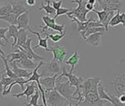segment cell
Listing matches in <instances>:
<instances>
[{
  "instance_id": "1",
  "label": "cell",
  "mask_w": 125,
  "mask_h": 106,
  "mask_svg": "<svg viewBox=\"0 0 125 106\" xmlns=\"http://www.w3.org/2000/svg\"><path fill=\"white\" fill-rule=\"evenodd\" d=\"M46 99L48 105L51 106H61V105H71L70 102L66 99L64 96H62L58 91L54 88L50 91H46Z\"/></svg>"
},
{
  "instance_id": "2",
  "label": "cell",
  "mask_w": 125,
  "mask_h": 106,
  "mask_svg": "<svg viewBox=\"0 0 125 106\" xmlns=\"http://www.w3.org/2000/svg\"><path fill=\"white\" fill-rule=\"evenodd\" d=\"M55 88L62 96L67 99L70 102L71 105H72V102L74 101V94L76 88L72 85L69 80L66 82H60V80H56Z\"/></svg>"
},
{
  "instance_id": "3",
  "label": "cell",
  "mask_w": 125,
  "mask_h": 106,
  "mask_svg": "<svg viewBox=\"0 0 125 106\" xmlns=\"http://www.w3.org/2000/svg\"><path fill=\"white\" fill-rule=\"evenodd\" d=\"M72 3H76L77 5V8L72 10V11L68 13L66 15H73L80 21H86L88 20L87 14L90 12L85 8L87 0H72Z\"/></svg>"
},
{
  "instance_id": "4",
  "label": "cell",
  "mask_w": 125,
  "mask_h": 106,
  "mask_svg": "<svg viewBox=\"0 0 125 106\" xmlns=\"http://www.w3.org/2000/svg\"><path fill=\"white\" fill-rule=\"evenodd\" d=\"M43 64H44V62H43V61H41L39 62V64H38V65L37 66V67H36L35 69L32 70V76H31L29 79H27V80H25V84H27V83H30V82H32V81H34V82L35 81V82L37 83V85H38V89L40 90L41 94V98H42L43 104V105L46 106V105H47V102H46V99L45 90H44V88H43V86L41 85V83H40V78H41L42 76H43L44 74H38V69L41 68V66Z\"/></svg>"
},
{
  "instance_id": "5",
  "label": "cell",
  "mask_w": 125,
  "mask_h": 106,
  "mask_svg": "<svg viewBox=\"0 0 125 106\" xmlns=\"http://www.w3.org/2000/svg\"><path fill=\"white\" fill-rule=\"evenodd\" d=\"M42 21L45 24V26H39V27L42 30V34L48 30H55L62 33L66 30L64 24H57L55 22V19L54 18H51L49 15L43 16Z\"/></svg>"
},
{
  "instance_id": "6",
  "label": "cell",
  "mask_w": 125,
  "mask_h": 106,
  "mask_svg": "<svg viewBox=\"0 0 125 106\" xmlns=\"http://www.w3.org/2000/svg\"><path fill=\"white\" fill-rule=\"evenodd\" d=\"M101 80L102 79L99 77H88L86 80H85L80 87V90L83 96L88 91L91 90H98V85Z\"/></svg>"
},
{
  "instance_id": "7",
  "label": "cell",
  "mask_w": 125,
  "mask_h": 106,
  "mask_svg": "<svg viewBox=\"0 0 125 106\" xmlns=\"http://www.w3.org/2000/svg\"><path fill=\"white\" fill-rule=\"evenodd\" d=\"M49 52H52L53 54V59L57 60L60 61V63L62 65V63L64 61V59L66 58L67 55V50L66 48L60 46H54L49 48Z\"/></svg>"
},
{
  "instance_id": "8",
  "label": "cell",
  "mask_w": 125,
  "mask_h": 106,
  "mask_svg": "<svg viewBox=\"0 0 125 106\" xmlns=\"http://www.w3.org/2000/svg\"><path fill=\"white\" fill-rule=\"evenodd\" d=\"M32 38H28L26 43L22 46L21 47L25 50L26 53H27V55L29 58L33 60L35 62H38V61H43V57L42 56H40L38 55V54L34 52V49L31 47V43H32Z\"/></svg>"
},
{
  "instance_id": "9",
  "label": "cell",
  "mask_w": 125,
  "mask_h": 106,
  "mask_svg": "<svg viewBox=\"0 0 125 106\" xmlns=\"http://www.w3.org/2000/svg\"><path fill=\"white\" fill-rule=\"evenodd\" d=\"M98 94H99V98L101 99H104V100H107L108 102H110L111 103V105H118L119 103L118 102V101L117 100V98L114 96H110L106 91H105V89H104V87L102 84V80H101L99 83V85H98Z\"/></svg>"
},
{
  "instance_id": "10",
  "label": "cell",
  "mask_w": 125,
  "mask_h": 106,
  "mask_svg": "<svg viewBox=\"0 0 125 106\" xmlns=\"http://www.w3.org/2000/svg\"><path fill=\"white\" fill-rule=\"evenodd\" d=\"M10 65L12 67V70L13 71V72L20 77H24L25 79H29L32 74V71H30L29 69H24L21 67H19L18 66V64H16V61H12L9 63Z\"/></svg>"
},
{
  "instance_id": "11",
  "label": "cell",
  "mask_w": 125,
  "mask_h": 106,
  "mask_svg": "<svg viewBox=\"0 0 125 106\" xmlns=\"http://www.w3.org/2000/svg\"><path fill=\"white\" fill-rule=\"evenodd\" d=\"M58 74H56L52 76H48L46 77L40 78V83L43 88L46 91H50L55 88L56 85V80L58 77Z\"/></svg>"
},
{
  "instance_id": "12",
  "label": "cell",
  "mask_w": 125,
  "mask_h": 106,
  "mask_svg": "<svg viewBox=\"0 0 125 106\" xmlns=\"http://www.w3.org/2000/svg\"><path fill=\"white\" fill-rule=\"evenodd\" d=\"M68 18L72 20V23H75L77 24V32L78 33L79 32H83L85 31V30H87L88 28V24L90 21H96L93 18V16H91V18L89 19H88L86 21H80L77 17H75L73 15H67Z\"/></svg>"
},
{
  "instance_id": "13",
  "label": "cell",
  "mask_w": 125,
  "mask_h": 106,
  "mask_svg": "<svg viewBox=\"0 0 125 106\" xmlns=\"http://www.w3.org/2000/svg\"><path fill=\"white\" fill-rule=\"evenodd\" d=\"M27 30H28L32 35L37 36V38H38V43L37 45H35L34 47H32V49L35 50V49H36L38 48V47H42V48H43L46 51L49 52V49L48 48V41H48V38H49V36L46 35L45 38H41V33H40V32H35V31H33L32 29L30 27V26H28Z\"/></svg>"
},
{
  "instance_id": "14",
  "label": "cell",
  "mask_w": 125,
  "mask_h": 106,
  "mask_svg": "<svg viewBox=\"0 0 125 106\" xmlns=\"http://www.w3.org/2000/svg\"><path fill=\"white\" fill-rule=\"evenodd\" d=\"M47 66V76H52L59 74L62 69V64L57 60L52 59L51 61L46 64Z\"/></svg>"
},
{
  "instance_id": "15",
  "label": "cell",
  "mask_w": 125,
  "mask_h": 106,
  "mask_svg": "<svg viewBox=\"0 0 125 106\" xmlns=\"http://www.w3.org/2000/svg\"><path fill=\"white\" fill-rule=\"evenodd\" d=\"M37 88H38V85H35V83H34V81H32V83L30 85H29V84L27 85V86L23 92L19 93V94H11V96L13 97H16V98H19L21 96H25L27 97V100H29V98L32 94H35Z\"/></svg>"
},
{
  "instance_id": "16",
  "label": "cell",
  "mask_w": 125,
  "mask_h": 106,
  "mask_svg": "<svg viewBox=\"0 0 125 106\" xmlns=\"http://www.w3.org/2000/svg\"><path fill=\"white\" fill-rule=\"evenodd\" d=\"M16 64H18V66L19 67L24 68V69H27L29 70H33L35 69L37 66L38 64H37V62L34 61L33 60L29 58L28 57H24L22 58L19 60L16 61Z\"/></svg>"
},
{
  "instance_id": "17",
  "label": "cell",
  "mask_w": 125,
  "mask_h": 106,
  "mask_svg": "<svg viewBox=\"0 0 125 106\" xmlns=\"http://www.w3.org/2000/svg\"><path fill=\"white\" fill-rule=\"evenodd\" d=\"M104 35V33L102 32H95L93 33L91 35H90L88 37H87V38L85 40V42L91 46L98 47L100 45L101 43V39L102 37Z\"/></svg>"
},
{
  "instance_id": "18",
  "label": "cell",
  "mask_w": 125,
  "mask_h": 106,
  "mask_svg": "<svg viewBox=\"0 0 125 106\" xmlns=\"http://www.w3.org/2000/svg\"><path fill=\"white\" fill-rule=\"evenodd\" d=\"M30 23V12L29 11L18 16L17 27L19 29H27Z\"/></svg>"
},
{
  "instance_id": "19",
  "label": "cell",
  "mask_w": 125,
  "mask_h": 106,
  "mask_svg": "<svg viewBox=\"0 0 125 106\" xmlns=\"http://www.w3.org/2000/svg\"><path fill=\"white\" fill-rule=\"evenodd\" d=\"M13 13L16 16H19L21 14L25 13L28 10L24 6V2L23 1H18V2H11Z\"/></svg>"
},
{
  "instance_id": "20",
  "label": "cell",
  "mask_w": 125,
  "mask_h": 106,
  "mask_svg": "<svg viewBox=\"0 0 125 106\" xmlns=\"http://www.w3.org/2000/svg\"><path fill=\"white\" fill-rule=\"evenodd\" d=\"M19 29L18 28L17 25H14V24H10L9 27H8V33L7 35V38L8 39V38H13V42L11 45V47H12V50L14 49V47L17 43V37H18V33H19Z\"/></svg>"
},
{
  "instance_id": "21",
  "label": "cell",
  "mask_w": 125,
  "mask_h": 106,
  "mask_svg": "<svg viewBox=\"0 0 125 106\" xmlns=\"http://www.w3.org/2000/svg\"><path fill=\"white\" fill-rule=\"evenodd\" d=\"M4 73V72H3ZM1 75V80H0V91L2 93L5 91L7 90V88H8V86L15 81L16 79L11 78L10 77H8L6 73L3 74Z\"/></svg>"
},
{
  "instance_id": "22",
  "label": "cell",
  "mask_w": 125,
  "mask_h": 106,
  "mask_svg": "<svg viewBox=\"0 0 125 106\" xmlns=\"http://www.w3.org/2000/svg\"><path fill=\"white\" fill-rule=\"evenodd\" d=\"M25 80H26V79H25V78L19 77L17 79H16V80H15V81H14V82H13V83H12L8 86V88H7V90H6L5 91H4V92H2V96H6V95H8V94H9L10 93V91H11V90H12L13 87L15 85H19L21 87V89L24 91V90L25 89V88H24Z\"/></svg>"
},
{
  "instance_id": "23",
  "label": "cell",
  "mask_w": 125,
  "mask_h": 106,
  "mask_svg": "<svg viewBox=\"0 0 125 106\" xmlns=\"http://www.w3.org/2000/svg\"><path fill=\"white\" fill-rule=\"evenodd\" d=\"M80 60V55H79V53L77 52H74L73 53V55L69 58V59L66 61V64L71 66L70 72H73L75 66L78 64Z\"/></svg>"
},
{
  "instance_id": "24",
  "label": "cell",
  "mask_w": 125,
  "mask_h": 106,
  "mask_svg": "<svg viewBox=\"0 0 125 106\" xmlns=\"http://www.w3.org/2000/svg\"><path fill=\"white\" fill-rule=\"evenodd\" d=\"M26 30L27 29H19V33H18V37H17V43L15 46H22L26 43V42L28 39Z\"/></svg>"
},
{
  "instance_id": "25",
  "label": "cell",
  "mask_w": 125,
  "mask_h": 106,
  "mask_svg": "<svg viewBox=\"0 0 125 106\" xmlns=\"http://www.w3.org/2000/svg\"><path fill=\"white\" fill-rule=\"evenodd\" d=\"M46 2V5H43V2H41V7L40 8H38V11H41L42 10L45 11V12L46 13L47 15H53L56 13V10L52 7V5H51V0H45Z\"/></svg>"
},
{
  "instance_id": "26",
  "label": "cell",
  "mask_w": 125,
  "mask_h": 106,
  "mask_svg": "<svg viewBox=\"0 0 125 106\" xmlns=\"http://www.w3.org/2000/svg\"><path fill=\"white\" fill-rule=\"evenodd\" d=\"M0 58H1L2 59V61H4V64H5V73H6V74L8 76V77H11V78H13V79H17L19 77L13 72V71L12 70V69H10V64H9V62H8V59L7 58H5V57L4 56V55H2V54H0Z\"/></svg>"
},
{
  "instance_id": "27",
  "label": "cell",
  "mask_w": 125,
  "mask_h": 106,
  "mask_svg": "<svg viewBox=\"0 0 125 106\" xmlns=\"http://www.w3.org/2000/svg\"><path fill=\"white\" fill-rule=\"evenodd\" d=\"M40 94H41V91H40V90L38 89V87L36 88V91H35V94L31 96V98H30V100H29V102L28 103L24 102V105H27V106H30V105L37 106V105H38V99L40 98Z\"/></svg>"
},
{
  "instance_id": "28",
  "label": "cell",
  "mask_w": 125,
  "mask_h": 106,
  "mask_svg": "<svg viewBox=\"0 0 125 106\" xmlns=\"http://www.w3.org/2000/svg\"><path fill=\"white\" fill-rule=\"evenodd\" d=\"M17 19H18V16H16L13 13H10L5 16H0V20L5 21L8 23L14 25H17Z\"/></svg>"
},
{
  "instance_id": "29",
  "label": "cell",
  "mask_w": 125,
  "mask_h": 106,
  "mask_svg": "<svg viewBox=\"0 0 125 106\" xmlns=\"http://www.w3.org/2000/svg\"><path fill=\"white\" fill-rule=\"evenodd\" d=\"M93 11L95 12L97 14L98 19H99L98 21H100L104 25V23H105V21H106V20H107V17H108V16H109V14H110V11H104V10H102L101 11H99L96 10L95 8L94 9Z\"/></svg>"
},
{
  "instance_id": "30",
  "label": "cell",
  "mask_w": 125,
  "mask_h": 106,
  "mask_svg": "<svg viewBox=\"0 0 125 106\" xmlns=\"http://www.w3.org/2000/svg\"><path fill=\"white\" fill-rule=\"evenodd\" d=\"M43 34H44V35H48L49 38L52 40V42L57 43V42L60 41L62 38H63V37L66 35V30H65L63 31V32H62V33L60 32L59 34H51V33H49V32H45L43 33Z\"/></svg>"
},
{
  "instance_id": "31",
  "label": "cell",
  "mask_w": 125,
  "mask_h": 106,
  "mask_svg": "<svg viewBox=\"0 0 125 106\" xmlns=\"http://www.w3.org/2000/svg\"><path fill=\"white\" fill-rule=\"evenodd\" d=\"M113 86H114L115 91V96H118V95L121 94V93H125V83L115 80L113 82Z\"/></svg>"
},
{
  "instance_id": "32",
  "label": "cell",
  "mask_w": 125,
  "mask_h": 106,
  "mask_svg": "<svg viewBox=\"0 0 125 106\" xmlns=\"http://www.w3.org/2000/svg\"><path fill=\"white\" fill-rule=\"evenodd\" d=\"M10 13H13V8H12L11 2L7 3V4L0 7V16H5V15L9 14Z\"/></svg>"
},
{
  "instance_id": "33",
  "label": "cell",
  "mask_w": 125,
  "mask_h": 106,
  "mask_svg": "<svg viewBox=\"0 0 125 106\" xmlns=\"http://www.w3.org/2000/svg\"><path fill=\"white\" fill-rule=\"evenodd\" d=\"M120 11H116V13H115V15L113 16V18L111 19V20L109 22V27H115L118 26L119 24H121V20H120Z\"/></svg>"
},
{
  "instance_id": "34",
  "label": "cell",
  "mask_w": 125,
  "mask_h": 106,
  "mask_svg": "<svg viewBox=\"0 0 125 106\" xmlns=\"http://www.w3.org/2000/svg\"><path fill=\"white\" fill-rule=\"evenodd\" d=\"M102 1L109 5H113L118 8L120 10L121 9L122 3L121 2V0H102Z\"/></svg>"
},
{
  "instance_id": "35",
  "label": "cell",
  "mask_w": 125,
  "mask_h": 106,
  "mask_svg": "<svg viewBox=\"0 0 125 106\" xmlns=\"http://www.w3.org/2000/svg\"><path fill=\"white\" fill-rule=\"evenodd\" d=\"M72 11V9H69V8H59L58 10L56 11V13H55V16H54V19L56 20L57 18L60 16H62V15H64V14H67L68 13L71 12Z\"/></svg>"
},
{
  "instance_id": "36",
  "label": "cell",
  "mask_w": 125,
  "mask_h": 106,
  "mask_svg": "<svg viewBox=\"0 0 125 106\" xmlns=\"http://www.w3.org/2000/svg\"><path fill=\"white\" fill-rule=\"evenodd\" d=\"M8 31V27H0V39L4 40L6 43L8 42V38L5 36V33Z\"/></svg>"
},
{
  "instance_id": "37",
  "label": "cell",
  "mask_w": 125,
  "mask_h": 106,
  "mask_svg": "<svg viewBox=\"0 0 125 106\" xmlns=\"http://www.w3.org/2000/svg\"><path fill=\"white\" fill-rule=\"evenodd\" d=\"M62 4V1H57H57H54V0L52 1V5L56 11L61 8Z\"/></svg>"
},
{
  "instance_id": "38",
  "label": "cell",
  "mask_w": 125,
  "mask_h": 106,
  "mask_svg": "<svg viewBox=\"0 0 125 106\" xmlns=\"http://www.w3.org/2000/svg\"><path fill=\"white\" fill-rule=\"evenodd\" d=\"M120 20L121 24H122L123 27L125 28V13H122L120 14Z\"/></svg>"
},
{
  "instance_id": "39",
  "label": "cell",
  "mask_w": 125,
  "mask_h": 106,
  "mask_svg": "<svg viewBox=\"0 0 125 106\" xmlns=\"http://www.w3.org/2000/svg\"><path fill=\"white\" fill-rule=\"evenodd\" d=\"M85 8H86V9H87L88 11H89L91 12V11H94V5L87 2V3H86V5H85Z\"/></svg>"
},
{
  "instance_id": "40",
  "label": "cell",
  "mask_w": 125,
  "mask_h": 106,
  "mask_svg": "<svg viewBox=\"0 0 125 106\" xmlns=\"http://www.w3.org/2000/svg\"><path fill=\"white\" fill-rule=\"evenodd\" d=\"M26 3L28 6L32 7L35 5L36 3V0H26Z\"/></svg>"
},
{
  "instance_id": "41",
  "label": "cell",
  "mask_w": 125,
  "mask_h": 106,
  "mask_svg": "<svg viewBox=\"0 0 125 106\" xmlns=\"http://www.w3.org/2000/svg\"><path fill=\"white\" fill-rule=\"evenodd\" d=\"M87 2H89V3H91V4H92V5H95L96 0H87Z\"/></svg>"
},
{
  "instance_id": "42",
  "label": "cell",
  "mask_w": 125,
  "mask_h": 106,
  "mask_svg": "<svg viewBox=\"0 0 125 106\" xmlns=\"http://www.w3.org/2000/svg\"><path fill=\"white\" fill-rule=\"evenodd\" d=\"M3 41H4V40L0 39V45H1V46H5V43H4Z\"/></svg>"
},
{
  "instance_id": "43",
  "label": "cell",
  "mask_w": 125,
  "mask_h": 106,
  "mask_svg": "<svg viewBox=\"0 0 125 106\" xmlns=\"http://www.w3.org/2000/svg\"><path fill=\"white\" fill-rule=\"evenodd\" d=\"M1 46V45H0ZM0 54H2V55H4V56H5V52L1 49V47H0Z\"/></svg>"
},
{
  "instance_id": "44",
  "label": "cell",
  "mask_w": 125,
  "mask_h": 106,
  "mask_svg": "<svg viewBox=\"0 0 125 106\" xmlns=\"http://www.w3.org/2000/svg\"><path fill=\"white\" fill-rule=\"evenodd\" d=\"M4 71H5V70H0V75H1V74L4 72Z\"/></svg>"
}]
</instances>
